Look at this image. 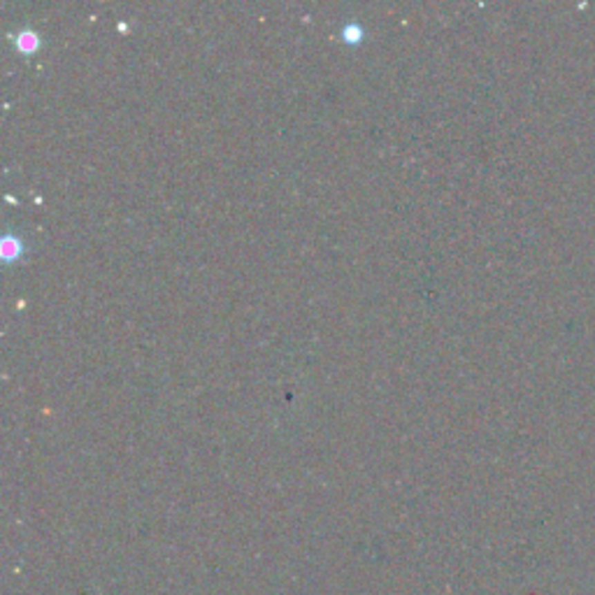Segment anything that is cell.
Instances as JSON below:
<instances>
[{
    "mask_svg": "<svg viewBox=\"0 0 595 595\" xmlns=\"http://www.w3.org/2000/svg\"><path fill=\"white\" fill-rule=\"evenodd\" d=\"M26 252L23 240L15 233H5L0 238V256H3L5 263H12V261H19Z\"/></svg>",
    "mask_w": 595,
    "mask_h": 595,
    "instance_id": "obj_1",
    "label": "cell"
},
{
    "mask_svg": "<svg viewBox=\"0 0 595 595\" xmlns=\"http://www.w3.org/2000/svg\"><path fill=\"white\" fill-rule=\"evenodd\" d=\"M12 40H15V47L23 54H33L42 47V35L33 28H21L19 33L12 35Z\"/></svg>",
    "mask_w": 595,
    "mask_h": 595,
    "instance_id": "obj_2",
    "label": "cell"
},
{
    "mask_svg": "<svg viewBox=\"0 0 595 595\" xmlns=\"http://www.w3.org/2000/svg\"><path fill=\"white\" fill-rule=\"evenodd\" d=\"M361 35H363L361 26L354 23V21H349L347 26H344V30H342V37L347 42H358V40H361Z\"/></svg>",
    "mask_w": 595,
    "mask_h": 595,
    "instance_id": "obj_3",
    "label": "cell"
}]
</instances>
